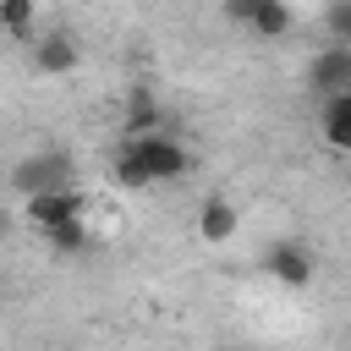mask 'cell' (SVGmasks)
<instances>
[{"mask_svg": "<svg viewBox=\"0 0 351 351\" xmlns=\"http://www.w3.org/2000/svg\"><path fill=\"white\" fill-rule=\"evenodd\" d=\"M5 230H11V219H5V208H0V236H5Z\"/></svg>", "mask_w": 351, "mask_h": 351, "instance_id": "16", "label": "cell"}, {"mask_svg": "<svg viewBox=\"0 0 351 351\" xmlns=\"http://www.w3.org/2000/svg\"><path fill=\"white\" fill-rule=\"evenodd\" d=\"M137 132H159V104H154L148 88L126 93V137H137Z\"/></svg>", "mask_w": 351, "mask_h": 351, "instance_id": "10", "label": "cell"}, {"mask_svg": "<svg viewBox=\"0 0 351 351\" xmlns=\"http://www.w3.org/2000/svg\"><path fill=\"white\" fill-rule=\"evenodd\" d=\"M318 137L335 148V154H351V88L346 93H329L318 104Z\"/></svg>", "mask_w": 351, "mask_h": 351, "instance_id": "6", "label": "cell"}, {"mask_svg": "<svg viewBox=\"0 0 351 351\" xmlns=\"http://www.w3.org/2000/svg\"><path fill=\"white\" fill-rule=\"evenodd\" d=\"M324 33L340 38V44H351V0H329V11H324Z\"/></svg>", "mask_w": 351, "mask_h": 351, "instance_id": "14", "label": "cell"}, {"mask_svg": "<svg viewBox=\"0 0 351 351\" xmlns=\"http://www.w3.org/2000/svg\"><path fill=\"white\" fill-rule=\"evenodd\" d=\"M126 148L143 159V170H148L154 181H181V176L192 170V154H186L176 137H165V132H137V137H126Z\"/></svg>", "mask_w": 351, "mask_h": 351, "instance_id": "1", "label": "cell"}, {"mask_svg": "<svg viewBox=\"0 0 351 351\" xmlns=\"http://www.w3.org/2000/svg\"><path fill=\"white\" fill-rule=\"evenodd\" d=\"M241 230V208L230 203V197H203V208H197V236L208 241V247H219V241H230Z\"/></svg>", "mask_w": 351, "mask_h": 351, "instance_id": "7", "label": "cell"}, {"mask_svg": "<svg viewBox=\"0 0 351 351\" xmlns=\"http://www.w3.org/2000/svg\"><path fill=\"white\" fill-rule=\"evenodd\" d=\"M307 88L318 93V99H329V93H346L351 88V44H340V38H329L313 60H307Z\"/></svg>", "mask_w": 351, "mask_h": 351, "instance_id": "3", "label": "cell"}, {"mask_svg": "<svg viewBox=\"0 0 351 351\" xmlns=\"http://www.w3.org/2000/svg\"><path fill=\"white\" fill-rule=\"evenodd\" d=\"M33 0H0V33L11 38H33Z\"/></svg>", "mask_w": 351, "mask_h": 351, "instance_id": "12", "label": "cell"}, {"mask_svg": "<svg viewBox=\"0 0 351 351\" xmlns=\"http://www.w3.org/2000/svg\"><path fill=\"white\" fill-rule=\"evenodd\" d=\"M225 16H230V22H247V16H252V0H225Z\"/></svg>", "mask_w": 351, "mask_h": 351, "instance_id": "15", "label": "cell"}, {"mask_svg": "<svg viewBox=\"0 0 351 351\" xmlns=\"http://www.w3.org/2000/svg\"><path fill=\"white\" fill-rule=\"evenodd\" d=\"M11 181L22 192H44V186H71V159L66 154H33L11 170Z\"/></svg>", "mask_w": 351, "mask_h": 351, "instance_id": "4", "label": "cell"}, {"mask_svg": "<svg viewBox=\"0 0 351 351\" xmlns=\"http://www.w3.org/2000/svg\"><path fill=\"white\" fill-rule=\"evenodd\" d=\"M33 66H38L44 77H66V71H77V44H71L66 33H44V38L33 44Z\"/></svg>", "mask_w": 351, "mask_h": 351, "instance_id": "8", "label": "cell"}, {"mask_svg": "<svg viewBox=\"0 0 351 351\" xmlns=\"http://www.w3.org/2000/svg\"><path fill=\"white\" fill-rule=\"evenodd\" d=\"M44 241H49L55 252H82V247H88V219H66V225L44 230Z\"/></svg>", "mask_w": 351, "mask_h": 351, "instance_id": "13", "label": "cell"}, {"mask_svg": "<svg viewBox=\"0 0 351 351\" xmlns=\"http://www.w3.org/2000/svg\"><path fill=\"white\" fill-rule=\"evenodd\" d=\"M110 176H115V186H137V192H143V186H154V176L143 170V159H137L126 143L115 148V165H110Z\"/></svg>", "mask_w": 351, "mask_h": 351, "instance_id": "11", "label": "cell"}, {"mask_svg": "<svg viewBox=\"0 0 351 351\" xmlns=\"http://www.w3.org/2000/svg\"><path fill=\"white\" fill-rule=\"evenodd\" d=\"M27 219L44 236V230H55L66 219H88V203H82L77 186H44V192H27Z\"/></svg>", "mask_w": 351, "mask_h": 351, "instance_id": "2", "label": "cell"}, {"mask_svg": "<svg viewBox=\"0 0 351 351\" xmlns=\"http://www.w3.org/2000/svg\"><path fill=\"white\" fill-rule=\"evenodd\" d=\"M263 269H269L280 285H307V280H313V252H307L302 241H274V247L263 252Z\"/></svg>", "mask_w": 351, "mask_h": 351, "instance_id": "5", "label": "cell"}, {"mask_svg": "<svg viewBox=\"0 0 351 351\" xmlns=\"http://www.w3.org/2000/svg\"><path fill=\"white\" fill-rule=\"evenodd\" d=\"M247 27H252L258 38H285V33L296 27V16H291V5H285V0H252Z\"/></svg>", "mask_w": 351, "mask_h": 351, "instance_id": "9", "label": "cell"}]
</instances>
